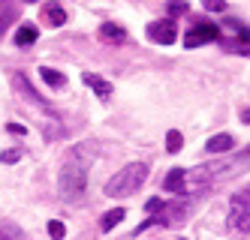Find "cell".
I'll return each mask as SVG.
<instances>
[{"label":"cell","mask_w":250,"mask_h":240,"mask_svg":"<svg viewBox=\"0 0 250 240\" xmlns=\"http://www.w3.org/2000/svg\"><path fill=\"white\" fill-rule=\"evenodd\" d=\"M94 162V147L79 144L73 153H69L61 180H58V189L63 195V201H82L84 189H87V165Z\"/></svg>","instance_id":"1"},{"label":"cell","mask_w":250,"mask_h":240,"mask_svg":"<svg viewBox=\"0 0 250 240\" xmlns=\"http://www.w3.org/2000/svg\"><path fill=\"white\" fill-rule=\"evenodd\" d=\"M244 168H250V147H247L244 153H238V156L217 159V162H208V165H199V168L187 171V174H184V180H187L184 195L193 192V189H205V186H211L214 180H226V177L238 174V171H244Z\"/></svg>","instance_id":"2"},{"label":"cell","mask_w":250,"mask_h":240,"mask_svg":"<svg viewBox=\"0 0 250 240\" xmlns=\"http://www.w3.org/2000/svg\"><path fill=\"white\" fill-rule=\"evenodd\" d=\"M145 180H148V165L145 162H130V165H124L109 183H105L103 192L109 198H127V195L139 192V186Z\"/></svg>","instance_id":"3"},{"label":"cell","mask_w":250,"mask_h":240,"mask_svg":"<svg viewBox=\"0 0 250 240\" xmlns=\"http://www.w3.org/2000/svg\"><path fill=\"white\" fill-rule=\"evenodd\" d=\"M229 231L250 234V195L247 192H235L229 201Z\"/></svg>","instance_id":"4"},{"label":"cell","mask_w":250,"mask_h":240,"mask_svg":"<svg viewBox=\"0 0 250 240\" xmlns=\"http://www.w3.org/2000/svg\"><path fill=\"white\" fill-rule=\"evenodd\" d=\"M148 39L151 42H160V45H172L178 39V27L172 18H166V21H151L148 24Z\"/></svg>","instance_id":"5"},{"label":"cell","mask_w":250,"mask_h":240,"mask_svg":"<svg viewBox=\"0 0 250 240\" xmlns=\"http://www.w3.org/2000/svg\"><path fill=\"white\" fill-rule=\"evenodd\" d=\"M214 39H220V27H214V24H196L193 30H187L184 45L187 48H199V45L214 42Z\"/></svg>","instance_id":"6"},{"label":"cell","mask_w":250,"mask_h":240,"mask_svg":"<svg viewBox=\"0 0 250 240\" xmlns=\"http://www.w3.org/2000/svg\"><path fill=\"white\" fill-rule=\"evenodd\" d=\"M184 168H172L169 174H166V180H163V189L166 192H175V195H184V186H187V180H184Z\"/></svg>","instance_id":"7"},{"label":"cell","mask_w":250,"mask_h":240,"mask_svg":"<svg viewBox=\"0 0 250 240\" xmlns=\"http://www.w3.org/2000/svg\"><path fill=\"white\" fill-rule=\"evenodd\" d=\"M232 147H235L232 135H229V132H220V135H211V138H208L205 150H208V153H229Z\"/></svg>","instance_id":"8"},{"label":"cell","mask_w":250,"mask_h":240,"mask_svg":"<svg viewBox=\"0 0 250 240\" xmlns=\"http://www.w3.org/2000/svg\"><path fill=\"white\" fill-rule=\"evenodd\" d=\"M84 84L91 87V90H94V93H97V96H100L103 102L112 96V84L105 81V78H100V75H94V72H87V75H84Z\"/></svg>","instance_id":"9"},{"label":"cell","mask_w":250,"mask_h":240,"mask_svg":"<svg viewBox=\"0 0 250 240\" xmlns=\"http://www.w3.org/2000/svg\"><path fill=\"white\" fill-rule=\"evenodd\" d=\"M15 87H19V93H24V96H27V99L33 102V105H42V102H45V99H42V96L37 93V90L30 87L27 75H21V72H19V75H15Z\"/></svg>","instance_id":"10"},{"label":"cell","mask_w":250,"mask_h":240,"mask_svg":"<svg viewBox=\"0 0 250 240\" xmlns=\"http://www.w3.org/2000/svg\"><path fill=\"white\" fill-rule=\"evenodd\" d=\"M100 39H105V42H124V39H127V30H124L121 24H103L100 27Z\"/></svg>","instance_id":"11"},{"label":"cell","mask_w":250,"mask_h":240,"mask_svg":"<svg viewBox=\"0 0 250 240\" xmlns=\"http://www.w3.org/2000/svg\"><path fill=\"white\" fill-rule=\"evenodd\" d=\"M124 216H127V210H124V207H115V210H109V213H105V216L100 219V231H112V228L121 222Z\"/></svg>","instance_id":"12"},{"label":"cell","mask_w":250,"mask_h":240,"mask_svg":"<svg viewBox=\"0 0 250 240\" xmlns=\"http://www.w3.org/2000/svg\"><path fill=\"white\" fill-rule=\"evenodd\" d=\"M40 78H42L48 87H63V84H66V78L61 75L58 69H51V66H40Z\"/></svg>","instance_id":"13"},{"label":"cell","mask_w":250,"mask_h":240,"mask_svg":"<svg viewBox=\"0 0 250 240\" xmlns=\"http://www.w3.org/2000/svg\"><path fill=\"white\" fill-rule=\"evenodd\" d=\"M37 27H33V24H21L19 27V33H15V42H19V45H30V42H37Z\"/></svg>","instance_id":"14"},{"label":"cell","mask_w":250,"mask_h":240,"mask_svg":"<svg viewBox=\"0 0 250 240\" xmlns=\"http://www.w3.org/2000/svg\"><path fill=\"white\" fill-rule=\"evenodd\" d=\"M45 18H48V24H55V27H61L63 21H66V12L58 6V3H48L45 6Z\"/></svg>","instance_id":"15"},{"label":"cell","mask_w":250,"mask_h":240,"mask_svg":"<svg viewBox=\"0 0 250 240\" xmlns=\"http://www.w3.org/2000/svg\"><path fill=\"white\" fill-rule=\"evenodd\" d=\"M15 18H19V9L15 6H0V33H6Z\"/></svg>","instance_id":"16"},{"label":"cell","mask_w":250,"mask_h":240,"mask_svg":"<svg viewBox=\"0 0 250 240\" xmlns=\"http://www.w3.org/2000/svg\"><path fill=\"white\" fill-rule=\"evenodd\" d=\"M181 147H184V135L178 132V129H169V132H166V150L169 153H178Z\"/></svg>","instance_id":"17"},{"label":"cell","mask_w":250,"mask_h":240,"mask_svg":"<svg viewBox=\"0 0 250 240\" xmlns=\"http://www.w3.org/2000/svg\"><path fill=\"white\" fill-rule=\"evenodd\" d=\"M48 234H51V240H63L66 228H63V222H61V219H51V222H48Z\"/></svg>","instance_id":"18"},{"label":"cell","mask_w":250,"mask_h":240,"mask_svg":"<svg viewBox=\"0 0 250 240\" xmlns=\"http://www.w3.org/2000/svg\"><path fill=\"white\" fill-rule=\"evenodd\" d=\"M166 9H169L172 18H178V15H184V12H187V3H184V0H169Z\"/></svg>","instance_id":"19"},{"label":"cell","mask_w":250,"mask_h":240,"mask_svg":"<svg viewBox=\"0 0 250 240\" xmlns=\"http://www.w3.org/2000/svg\"><path fill=\"white\" fill-rule=\"evenodd\" d=\"M202 6H205L208 12H223V9H226V0H202Z\"/></svg>","instance_id":"20"},{"label":"cell","mask_w":250,"mask_h":240,"mask_svg":"<svg viewBox=\"0 0 250 240\" xmlns=\"http://www.w3.org/2000/svg\"><path fill=\"white\" fill-rule=\"evenodd\" d=\"M0 159H3L6 165H15V162L21 159V150H3V153H0Z\"/></svg>","instance_id":"21"},{"label":"cell","mask_w":250,"mask_h":240,"mask_svg":"<svg viewBox=\"0 0 250 240\" xmlns=\"http://www.w3.org/2000/svg\"><path fill=\"white\" fill-rule=\"evenodd\" d=\"M163 204H166L163 198H151L148 204H145V210H148V213H160V210H163Z\"/></svg>","instance_id":"22"},{"label":"cell","mask_w":250,"mask_h":240,"mask_svg":"<svg viewBox=\"0 0 250 240\" xmlns=\"http://www.w3.org/2000/svg\"><path fill=\"white\" fill-rule=\"evenodd\" d=\"M6 129H9L12 135H24V132H27V129H24L21 123H6Z\"/></svg>","instance_id":"23"},{"label":"cell","mask_w":250,"mask_h":240,"mask_svg":"<svg viewBox=\"0 0 250 240\" xmlns=\"http://www.w3.org/2000/svg\"><path fill=\"white\" fill-rule=\"evenodd\" d=\"M12 234H15V231H12V228H6V225H3V222H0V240H9V237H12Z\"/></svg>","instance_id":"24"},{"label":"cell","mask_w":250,"mask_h":240,"mask_svg":"<svg viewBox=\"0 0 250 240\" xmlns=\"http://www.w3.org/2000/svg\"><path fill=\"white\" fill-rule=\"evenodd\" d=\"M27 3H37V0H27Z\"/></svg>","instance_id":"25"}]
</instances>
